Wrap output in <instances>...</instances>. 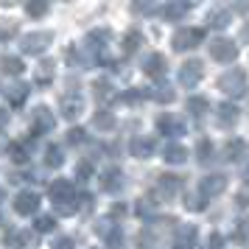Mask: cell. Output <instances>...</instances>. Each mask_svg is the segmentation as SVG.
Wrapping results in <instances>:
<instances>
[{"label": "cell", "instance_id": "1", "mask_svg": "<svg viewBox=\"0 0 249 249\" xmlns=\"http://www.w3.org/2000/svg\"><path fill=\"white\" fill-rule=\"evenodd\" d=\"M218 87H221V92H227V95L241 98V95L247 92V73L241 68L227 70V73H221V79H218Z\"/></svg>", "mask_w": 249, "mask_h": 249}, {"label": "cell", "instance_id": "2", "mask_svg": "<svg viewBox=\"0 0 249 249\" xmlns=\"http://www.w3.org/2000/svg\"><path fill=\"white\" fill-rule=\"evenodd\" d=\"M174 51H191V48H196V45H202L204 42V31L202 28H179L177 34H174Z\"/></svg>", "mask_w": 249, "mask_h": 249}, {"label": "cell", "instance_id": "3", "mask_svg": "<svg viewBox=\"0 0 249 249\" xmlns=\"http://www.w3.org/2000/svg\"><path fill=\"white\" fill-rule=\"evenodd\" d=\"M51 42H53V34H51V31H34V34H25L23 36L20 48H23V53L36 56V53H42Z\"/></svg>", "mask_w": 249, "mask_h": 249}, {"label": "cell", "instance_id": "4", "mask_svg": "<svg viewBox=\"0 0 249 249\" xmlns=\"http://www.w3.org/2000/svg\"><path fill=\"white\" fill-rule=\"evenodd\" d=\"M210 56L215 59V62H232V59L238 56V48L232 39H213L210 42Z\"/></svg>", "mask_w": 249, "mask_h": 249}, {"label": "cell", "instance_id": "5", "mask_svg": "<svg viewBox=\"0 0 249 249\" xmlns=\"http://www.w3.org/2000/svg\"><path fill=\"white\" fill-rule=\"evenodd\" d=\"M204 76V65L202 62H196V59H191V62H185L179 70V84H185V87H196L199 81H202Z\"/></svg>", "mask_w": 249, "mask_h": 249}, {"label": "cell", "instance_id": "6", "mask_svg": "<svg viewBox=\"0 0 249 249\" xmlns=\"http://www.w3.org/2000/svg\"><path fill=\"white\" fill-rule=\"evenodd\" d=\"M157 129L168 137H179V135H185V121H182L179 115H160Z\"/></svg>", "mask_w": 249, "mask_h": 249}, {"label": "cell", "instance_id": "7", "mask_svg": "<svg viewBox=\"0 0 249 249\" xmlns=\"http://www.w3.org/2000/svg\"><path fill=\"white\" fill-rule=\"evenodd\" d=\"M224 188H227L224 174H210V177H204L202 185H199V191H202L204 199H213V196H218V193H224Z\"/></svg>", "mask_w": 249, "mask_h": 249}, {"label": "cell", "instance_id": "8", "mask_svg": "<svg viewBox=\"0 0 249 249\" xmlns=\"http://www.w3.org/2000/svg\"><path fill=\"white\" fill-rule=\"evenodd\" d=\"M14 210L20 215H31L39 210V196H36L34 191H23L17 193V199H14Z\"/></svg>", "mask_w": 249, "mask_h": 249}, {"label": "cell", "instance_id": "9", "mask_svg": "<svg viewBox=\"0 0 249 249\" xmlns=\"http://www.w3.org/2000/svg\"><path fill=\"white\" fill-rule=\"evenodd\" d=\"M31 121H34L36 135H45V132H51V129H53V124H56L53 109H48V107H36L34 115H31Z\"/></svg>", "mask_w": 249, "mask_h": 249}, {"label": "cell", "instance_id": "10", "mask_svg": "<svg viewBox=\"0 0 249 249\" xmlns=\"http://www.w3.org/2000/svg\"><path fill=\"white\" fill-rule=\"evenodd\" d=\"M59 109H62V115H65L68 121H73V118H79L81 109H84V98H81L79 92H68V95L62 98V104H59Z\"/></svg>", "mask_w": 249, "mask_h": 249}, {"label": "cell", "instance_id": "11", "mask_svg": "<svg viewBox=\"0 0 249 249\" xmlns=\"http://www.w3.org/2000/svg\"><path fill=\"white\" fill-rule=\"evenodd\" d=\"M196 235H199V230L193 224H179L174 232V244H177V249H191L196 244Z\"/></svg>", "mask_w": 249, "mask_h": 249}, {"label": "cell", "instance_id": "12", "mask_svg": "<svg viewBox=\"0 0 249 249\" xmlns=\"http://www.w3.org/2000/svg\"><path fill=\"white\" fill-rule=\"evenodd\" d=\"M165 70H168V65H165V59L160 56V53H151V56L143 62V73L151 76V79H162V76H165Z\"/></svg>", "mask_w": 249, "mask_h": 249}, {"label": "cell", "instance_id": "13", "mask_svg": "<svg viewBox=\"0 0 249 249\" xmlns=\"http://www.w3.org/2000/svg\"><path fill=\"white\" fill-rule=\"evenodd\" d=\"M215 121H218V126L230 129V126H235V121H238V109L232 104H218V107H215Z\"/></svg>", "mask_w": 249, "mask_h": 249}, {"label": "cell", "instance_id": "14", "mask_svg": "<svg viewBox=\"0 0 249 249\" xmlns=\"http://www.w3.org/2000/svg\"><path fill=\"white\" fill-rule=\"evenodd\" d=\"M179 185H182L179 177H174V174H162V177L157 179V193H162L165 199H171L174 193L179 191Z\"/></svg>", "mask_w": 249, "mask_h": 249}, {"label": "cell", "instance_id": "15", "mask_svg": "<svg viewBox=\"0 0 249 249\" xmlns=\"http://www.w3.org/2000/svg\"><path fill=\"white\" fill-rule=\"evenodd\" d=\"M132 154H135V157H140V160L151 157V154H154V140H151V137L137 135L135 140H132Z\"/></svg>", "mask_w": 249, "mask_h": 249}, {"label": "cell", "instance_id": "16", "mask_svg": "<svg viewBox=\"0 0 249 249\" xmlns=\"http://www.w3.org/2000/svg\"><path fill=\"white\" fill-rule=\"evenodd\" d=\"M28 92H31V87L23 84V81H17V84H12V87H6V98H9V104L20 107V104L25 101V95H28Z\"/></svg>", "mask_w": 249, "mask_h": 249}, {"label": "cell", "instance_id": "17", "mask_svg": "<svg viewBox=\"0 0 249 249\" xmlns=\"http://www.w3.org/2000/svg\"><path fill=\"white\" fill-rule=\"evenodd\" d=\"M92 126L98 129V132H112L115 129V115L109 109H98V112L92 115Z\"/></svg>", "mask_w": 249, "mask_h": 249}, {"label": "cell", "instance_id": "18", "mask_svg": "<svg viewBox=\"0 0 249 249\" xmlns=\"http://www.w3.org/2000/svg\"><path fill=\"white\" fill-rule=\"evenodd\" d=\"M162 160H165V162H174V165H179V162L188 160V148L177 146V143H168V146L162 148Z\"/></svg>", "mask_w": 249, "mask_h": 249}, {"label": "cell", "instance_id": "19", "mask_svg": "<svg viewBox=\"0 0 249 249\" xmlns=\"http://www.w3.org/2000/svg\"><path fill=\"white\" fill-rule=\"evenodd\" d=\"M191 12V3H168V6H162V17L165 20H182L185 14Z\"/></svg>", "mask_w": 249, "mask_h": 249}, {"label": "cell", "instance_id": "20", "mask_svg": "<svg viewBox=\"0 0 249 249\" xmlns=\"http://www.w3.org/2000/svg\"><path fill=\"white\" fill-rule=\"evenodd\" d=\"M68 196H73V182L56 179L51 185V199H53V202H62V199H68Z\"/></svg>", "mask_w": 249, "mask_h": 249}, {"label": "cell", "instance_id": "21", "mask_svg": "<svg viewBox=\"0 0 249 249\" xmlns=\"http://www.w3.org/2000/svg\"><path fill=\"white\" fill-rule=\"evenodd\" d=\"M121 185H124V174L121 171H107L101 177V188L104 191H121Z\"/></svg>", "mask_w": 249, "mask_h": 249}, {"label": "cell", "instance_id": "22", "mask_svg": "<svg viewBox=\"0 0 249 249\" xmlns=\"http://www.w3.org/2000/svg\"><path fill=\"white\" fill-rule=\"evenodd\" d=\"M0 70H3L6 76H20V73L25 70V65L17 56H3L0 59Z\"/></svg>", "mask_w": 249, "mask_h": 249}, {"label": "cell", "instance_id": "23", "mask_svg": "<svg viewBox=\"0 0 249 249\" xmlns=\"http://www.w3.org/2000/svg\"><path fill=\"white\" fill-rule=\"evenodd\" d=\"M230 20H232V14L227 12V9H215V12H210V17H207L210 28H227Z\"/></svg>", "mask_w": 249, "mask_h": 249}, {"label": "cell", "instance_id": "24", "mask_svg": "<svg viewBox=\"0 0 249 249\" xmlns=\"http://www.w3.org/2000/svg\"><path fill=\"white\" fill-rule=\"evenodd\" d=\"M28 241H31V232H20V230H12V232H6V247L20 249V247H25Z\"/></svg>", "mask_w": 249, "mask_h": 249}, {"label": "cell", "instance_id": "25", "mask_svg": "<svg viewBox=\"0 0 249 249\" xmlns=\"http://www.w3.org/2000/svg\"><path fill=\"white\" fill-rule=\"evenodd\" d=\"M151 98H154V101H160V104H171L177 95H174V90H171V87H154V90H151Z\"/></svg>", "mask_w": 249, "mask_h": 249}, {"label": "cell", "instance_id": "26", "mask_svg": "<svg viewBox=\"0 0 249 249\" xmlns=\"http://www.w3.org/2000/svg\"><path fill=\"white\" fill-rule=\"evenodd\" d=\"M62 162H65V154H62L59 148H48V154H45L48 168H62Z\"/></svg>", "mask_w": 249, "mask_h": 249}, {"label": "cell", "instance_id": "27", "mask_svg": "<svg viewBox=\"0 0 249 249\" xmlns=\"http://www.w3.org/2000/svg\"><path fill=\"white\" fill-rule=\"evenodd\" d=\"M9 154H12L14 162H25L28 154H31V146H20V143H14V146H9Z\"/></svg>", "mask_w": 249, "mask_h": 249}, {"label": "cell", "instance_id": "28", "mask_svg": "<svg viewBox=\"0 0 249 249\" xmlns=\"http://www.w3.org/2000/svg\"><path fill=\"white\" fill-rule=\"evenodd\" d=\"M207 107H210L207 98H199V95H196V98H188V109H191L193 115H204L207 112Z\"/></svg>", "mask_w": 249, "mask_h": 249}, {"label": "cell", "instance_id": "29", "mask_svg": "<svg viewBox=\"0 0 249 249\" xmlns=\"http://www.w3.org/2000/svg\"><path fill=\"white\" fill-rule=\"evenodd\" d=\"M137 213L143 215V218H151V215L157 213V204L151 202V199H140L137 202Z\"/></svg>", "mask_w": 249, "mask_h": 249}, {"label": "cell", "instance_id": "30", "mask_svg": "<svg viewBox=\"0 0 249 249\" xmlns=\"http://www.w3.org/2000/svg\"><path fill=\"white\" fill-rule=\"evenodd\" d=\"M137 45H140V31H129L124 42V53H135Z\"/></svg>", "mask_w": 249, "mask_h": 249}, {"label": "cell", "instance_id": "31", "mask_svg": "<svg viewBox=\"0 0 249 249\" xmlns=\"http://www.w3.org/2000/svg\"><path fill=\"white\" fill-rule=\"evenodd\" d=\"M48 9H51V6H48V3H42V0H39V3H28V6H25L28 17H45Z\"/></svg>", "mask_w": 249, "mask_h": 249}, {"label": "cell", "instance_id": "32", "mask_svg": "<svg viewBox=\"0 0 249 249\" xmlns=\"http://www.w3.org/2000/svg\"><path fill=\"white\" fill-rule=\"evenodd\" d=\"M241 151H244V140H230L227 143V160H241Z\"/></svg>", "mask_w": 249, "mask_h": 249}, {"label": "cell", "instance_id": "33", "mask_svg": "<svg viewBox=\"0 0 249 249\" xmlns=\"http://www.w3.org/2000/svg\"><path fill=\"white\" fill-rule=\"evenodd\" d=\"M115 230H118V227H115L112 218H104V221H98V224H95V232H98V235H104V238H109Z\"/></svg>", "mask_w": 249, "mask_h": 249}, {"label": "cell", "instance_id": "34", "mask_svg": "<svg viewBox=\"0 0 249 249\" xmlns=\"http://www.w3.org/2000/svg\"><path fill=\"white\" fill-rule=\"evenodd\" d=\"M95 98L98 101H109L112 98V87L107 81H95Z\"/></svg>", "mask_w": 249, "mask_h": 249}, {"label": "cell", "instance_id": "35", "mask_svg": "<svg viewBox=\"0 0 249 249\" xmlns=\"http://www.w3.org/2000/svg\"><path fill=\"white\" fill-rule=\"evenodd\" d=\"M182 204H185L188 210H204V202H202V196H196V193H188V196L182 199Z\"/></svg>", "mask_w": 249, "mask_h": 249}, {"label": "cell", "instance_id": "36", "mask_svg": "<svg viewBox=\"0 0 249 249\" xmlns=\"http://www.w3.org/2000/svg\"><path fill=\"white\" fill-rule=\"evenodd\" d=\"M213 143H210V140H202V143H199V162H207V160H213Z\"/></svg>", "mask_w": 249, "mask_h": 249}, {"label": "cell", "instance_id": "37", "mask_svg": "<svg viewBox=\"0 0 249 249\" xmlns=\"http://www.w3.org/2000/svg\"><path fill=\"white\" fill-rule=\"evenodd\" d=\"M36 230H39V232H51V230H56L53 215H39V218H36Z\"/></svg>", "mask_w": 249, "mask_h": 249}, {"label": "cell", "instance_id": "38", "mask_svg": "<svg viewBox=\"0 0 249 249\" xmlns=\"http://www.w3.org/2000/svg\"><path fill=\"white\" fill-rule=\"evenodd\" d=\"M51 73H53V65H51V62H42V68L36 70V79H39L42 84H45V81L51 79Z\"/></svg>", "mask_w": 249, "mask_h": 249}, {"label": "cell", "instance_id": "39", "mask_svg": "<svg viewBox=\"0 0 249 249\" xmlns=\"http://www.w3.org/2000/svg\"><path fill=\"white\" fill-rule=\"evenodd\" d=\"M51 249H76V244H73V238H56Z\"/></svg>", "mask_w": 249, "mask_h": 249}, {"label": "cell", "instance_id": "40", "mask_svg": "<svg viewBox=\"0 0 249 249\" xmlns=\"http://www.w3.org/2000/svg\"><path fill=\"white\" fill-rule=\"evenodd\" d=\"M81 140H84V129L76 126V129H70L68 132V143H81Z\"/></svg>", "mask_w": 249, "mask_h": 249}, {"label": "cell", "instance_id": "41", "mask_svg": "<svg viewBox=\"0 0 249 249\" xmlns=\"http://www.w3.org/2000/svg\"><path fill=\"white\" fill-rule=\"evenodd\" d=\"M132 12L135 14H148V12H154V6H151V3H135Z\"/></svg>", "mask_w": 249, "mask_h": 249}, {"label": "cell", "instance_id": "42", "mask_svg": "<svg viewBox=\"0 0 249 249\" xmlns=\"http://www.w3.org/2000/svg\"><path fill=\"white\" fill-rule=\"evenodd\" d=\"M79 179H90V162H79Z\"/></svg>", "mask_w": 249, "mask_h": 249}, {"label": "cell", "instance_id": "43", "mask_svg": "<svg viewBox=\"0 0 249 249\" xmlns=\"http://www.w3.org/2000/svg\"><path fill=\"white\" fill-rule=\"evenodd\" d=\"M210 247H213V249L221 247V235H210Z\"/></svg>", "mask_w": 249, "mask_h": 249}, {"label": "cell", "instance_id": "44", "mask_svg": "<svg viewBox=\"0 0 249 249\" xmlns=\"http://www.w3.org/2000/svg\"><path fill=\"white\" fill-rule=\"evenodd\" d=\"M241 39H244V42H249V23L241 28Z\"/></svg>", "mask_w": 249, "mask_h": 249}, {"label": "cell", "instance_id": "45", "mask_svg": "<svg viewBox=\"0 0 249 249\" xmlns=\"http://www.w3.org/2000/svg\"><path fill=\"white\" fill-rule=\"evenodd\" d=\"M6 124V112H3V109H0V126Z\"/></svg>", "mask_w": 249, "mask_h": 249}, {"label": "cell", "instance_id": "46", "mask_svg": "<svg viewBox=\"0 0 249 249\" xmlns=\"http://www.w3.org/2000/svg\"><path fill=\"white\" fill-rule=\"evenodd\" d=\"M244 177H247V182H249V168H247V174H244Z\"/></svg>", "mask_w": 249, "mask_h": 249}, {"label": "cell", "instance_id": "47", "mask_svg": "<svg viewBox=\"0 0 249 249\" xmlns=\"http://www.w3.org/2000/svg\"><path fill=\"white\" fill-rule=\"evenodd\" d=\"M0 199H3V191H0Z\"/></svg>", "mask_w": 249, "mask_h": 249}, {"label": "cell", "instance_id": "48", "mask_svg": "<svg viewBox=\"0 0 249 249\" xmlns=\"http://www.w3.org/2000/svg\"><path fill=\"white\" fill-rule=\"evenodd\" d=\"M95 249H98V247H95Z\"/></svg>", "mask_w": 249, "mask_h": 249}]
</instances>
